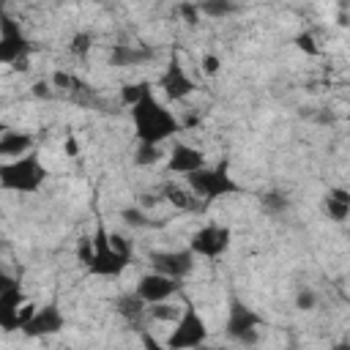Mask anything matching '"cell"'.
I'll return each instance as SVG.
<instances>
[{"instance_id":"6da1fadb","label":"cell","mask_w":350,"mask_h":350,"mask_svg":"<svg viewBox=\"0 0 350 350\" xmlns=\"http://www.w3.org/2000/svg\"><path fill=\"white\" fill-rule=\"evenodd\" d=\"M131 118H134V131H137V139L139 142L159 145V142L170 139L175 131H180V123L175 120V115L156 101L150 82L145 85L142 98L131 107Z\"/></svg>"},{"instance_id":"7a4b0ae2","label":"cell","mask_w":350,"mask_h":350,"mask_svg":"<svg viewBox=\"0 0 350 350\" xmlns=\"http://www.w3.org/2000/svg\"><path fill=\"white\" fill-rule=\"evenodd\" d=\"M93 243H96V257L88 265V273H93V276H118L131 262V243L123 235H109L101 221L96 227Z\"/></svg>"},{"instance_id":"3957f363","label":"cell","mask_w":350,"mask_h":350,"mask_svg":"<svg viewBox=\"0 0 350 350\" xmlns=\"http://www.w3.org/2000/svg\"><path fill=\"white\" fill-rule=\"evenodd\" d=\"M186 180H189V189H191L197 197H202V205H211V202L219 200V197L241 194V191H243L241 183L232 180L227 159H221L213 170H205V167H202V170H197V172H189Z\"/></svg>"},{"instance_id":"277c9868","label":"cell","mask_w":350,"mask_h":350,"mask_svg":"<svg viewBox=\"0 0 350 350\" xmlns=\"http://www.w3.org/2000/svg\"><path fill=\"white\" fill-rule=\"evenodd\" d=\"M46 178V167L38 161V153H27L11 164L0 167V186L5 191H38Z\"/></svg>"},{"instance_id":"5b68a950","label":"cell","mask_w":350,"mask_h":350,"mask_svg":"<svg viewBox=\"0 0 350 350\" xmlns=\"http://www.w3.org/2000/svg\"><path fill=\"white\" fill-rule=\"evenodd\" d=\"M260 325H262V317L252 306H246L238 298L230 301V314H227L224 334L232 342H238V345H257L260 342Z\"/></svg>"},{"instance_id":"8992f818","label":"cell","mask_w":350,"mask_h":350,"mask_svg":"<svg viewBox=\"0 0 350 350\" xmlns=\"http://www.w3.org/2000/svg\"><path fill=\"white\" fill-rule=\"evenodd\" d=\"M208 339V328H205V320L202 314L197 312V306L191 304H183V314L178 317V325L175 331L167 336V347L170 350H183V347H197Z\"/></svg>"},{"instance_id":"52a82bcc","label":"cell","mask_w":350,"mask_h":350,"mask_svg":"<svg viewBox=\"0 0 350 350\" xmlns=\"http://www.w3.org/2000/svg\"><path fill=\"white\" fill-rule=\"evenodd\" d=\"M230 241H232L230 227H224V224H208V227L197 230L189 238V249L194 254H200V257H211L213 260V257H219V254L227 252Z\"/></svg>"},{"instance_id":"ba28073f","label":"cell","mask_w":350,"mask_h":350,"mask_svg":"<svg viewBox=\"0 0 350 350\" xmlns=\"http://www.w3.org/2000/svg\"><path fill=\"white\" fill-rule=\"evenodd\" d=\"M30 52H33V46L27 44V38L16 27V22L11 16H5L0 25V60L3 63H25V57Z\"/></svg>"},{"instance_id":"9c48e42d","label":"cell","mask_w":350,"mask_h":350,"mask_svg":"<svg viewBox=\"0 0 350 350\" xmlns=\"http://www.w3.org/2000/svg\"><path fill=\"white\" fill-rule=\"evenodd\" d=\"M175 293H180V279H175V276H170V273H161V271H156V273H148V276H142L139 279V284H137V295L145 301V304H164L170 295H175Z\"/></svg>"},{"instance_id":"30bf717a","label":"cell","mask_w":350,"mask_h":350,"mask_svg":"<svg viewBox=\"0 0 350 350\" xmlns=\"http://www.w3.org/2000/svg\"><path fill=\"white\" fill-rule=\"evenodd\" d=\"M0 282H3L0 284V328L3 331H16L19 328L22 301H25L22 287L14 279H8V276H3Z\"/></svg>"},{"instance_id":"8fae6325","label":"cell","mask_w":350,"mask_h":350,"mask_svg":"<svg viewBox=\"0 0 350 350\" xmlns=\"http://www.w3.org/2000/svg\"><path fill=\"white\" fill-rule=\"evenodd\" d=\"M63 325H66V317H63V312H60V306L52 301V304H46V306H41V309H36V314L25 323V336H30V339H36V336H52V334H57V331H63Z\"/></svg>"},{"instance_id":"7c38bea8","label":"cell","mask_w":350,"mask_h":350,"mask_svg":"<svg viewBox=\"0 0 350 350\" xmlns=\"http://www.w3.org/2000/svg\"><path fill=\"white\" fill-rule=\"evenodd\" d=\"M161 88H164L167 98H172V101H180V98H186L189 93H194V90H197V85L186 77V71H183V66H180V57H178V55H172V57H170L167 71L161 74Z\"/></svg>"},{"instance_id":"4fadbf2b","label":"cell","mask_w":350,"mask_h":350,"mask_svg":"<svg viewBox=\"0 0 350 350\" xmlns=\"http://www.w3.org/2000/svg\"><path fill=\"white\" fill-rule=\"evenodd\" d=\"M150 262L156 265V271L170 273L175 279H183L194 268V252L191 249H183V252H150Z\"/></svg>"},{"instance_id":"5bb4252c","label":"cell","mask_w":350,"mask_h":350,"mask_svg":"<svg viewBox=\"0 0 350 350\" xmlns=\"http://www.w3.org/2000/svg\"><path fill=\"white\" fill-rule=\"evenodd\" d=\"M170 172H180V175H189V172H197L205 167V156L191 148V145H183V142H175V148L170 150V161H167Z\"/></svg>"},{"instance_id":"9a60e30c","label":"cell","mask_w":350,"mask_h":350,"mask_svg":"<svg viewBox=\"0 0 350 350\" xmlns=\"http://www.w3.org/2000/svg\"><path fill=\"white\" fill-rule=\"evenodd\" d=\"M153 60V49L148 46H129V44H115L109 49V63L123 68V66H139V63H148Z\"/></svg>"},{"instance_id":"2e32d148","label":"cell","mask_w":350,"mask_h":350,"mask_svg":"<svg viewBox=\"0 0 350 350\" xmlns=\"http://www.w3.org/2000/svg\"><path fill=\"white\" fill-rule=\"evenodd\" d=\"M323 208L334 221H345L350 216V191L347 189H328Z\"/></svg>"},{"instance_id":"e0dca14e","label":"cell","mask_w":350,"mask_h":350,"mask_svg":"<svg viewBox=\"0 0 350 350\" xmlns=\"http://www.w3.org/2000/svg\"><path fill=\"white\" fill-rule=\"evenodd\" d=\"M33 148V137L30 134H19V131H3L0 137V153L3 156H22Z\"/></svg>"},{"instance_id":"ac0fdd59","label":"cell","mask_w":350,"mask_h":350,"mask_svg":"<svg viewBox=\"0 0 350 350\" xmlns=\"http://www.w3.org/2000/svg\"><path fill=\"white\" fill-rule=\"evenodd\" d=\"M115 309H118V314L120 317H126L129 323H137L145 312H148V306H145V301L134 293V295H120L118 301H115Z\"/></svg>"},{"instance_id":"d6986e66","label":"cell","mask_w":350,"mask_h":350,"mask_svg":"<svg viewBox=\"0 0 350 350\" xmlns=\"http://www.w3.org/2000/svg\"><path fill=\"white\" fill-rule=\"evenodd\" d=\"M164 194H167V200H170L175 208H180V211H202V208H205L202 202L191 200L186 191H180V189H178V186H172V183H167V186H164Z\"/></svg>"},{"instance_id":"ffe728a7","label":"cell","mask_w":350,"mask_h":350,"mask_svg":"<svg viewBox=\"0 0 350 350\" xmlns=\"http://www.w3.org/2000/svg\"><path fill=\"white\" fill-rule=\"evenodd\" d=\"M200 5V14H205V16H227V14H232L235 11V3L232 0H200L197 3Z\"/></svg>"},{"instance_id":"44dd1931","label":"cell","mask_w":350,"mask_h":350,"mask_svg":"<svg viewBox=\"0 0 350 350\" xmlns=\"http://www.w3.org/2000/svg\"><path fill=\"white\" fill-rule=\"evenodd\" d=\"M159 159H161L159 145H153V142H139V148H137V153H134V164L148 167V164H156Z\"/></svg>"},{"instance_id":"7402d4cb","label":"cell","mask_w":350,"mask_h":350,"mask_svg":"<svg viewBox=\"0 0 350 350\" xmlns=\"http://www.w3.org/2000/svg\"><path fill=\"white\" fill-rule=\"evenodd\" d=\"M260 205H262L265 213H282V211H287V197L279 194V191H271V194L260 197Z\"/></svg>"},{"instance_id":"603a6c76","label":"cell","mask_w":350,"mask_h":350,"mask_svg":"<svg viewBox=\"0 0 350 350\" xmlns=\"http://www.w3.org/2000/svg\"><path fill=\"white\" fill-rule=\"evenodd\" d=\"M145 85L148 82H137V85H123L120 88V101L126 104V107H134L139 98H142V93H145Z\"/></svg>"},{"instance_id":"cb8c5ba5","label":"cell","mask_w":350,"mask_h":350,"mask_svg":"<svg viewBox=\"0 0 350 350\" xmlns=\"http://www.w3.org/2000/svg\"><path fill=\"white\" fill-rule=\"evenodd\" d=\"M90 46H93V36L90 33H77L74 38H71V55H77V57H85L88 52H90Z\"/></svg>"},{"instance_id":"d4e9b609","label":"cell","mask_w":350,"mask_h":350,"mask_svg":"<svg viewBox=\"0 0 350 350\" xmlns=\"http://www.w3.org/2000/svg\"><path fill=\"white\" fill-rule=\"evenodd\" d=\"M77 257H79L82 265H90V262H93V257H96V243H93V238H79Z\"/></svg>"},{"instance_id":"484cf974","label":"cell","mask_w":350,"mask_h":350,"mask_svg":"<svg viewBox=\"0 0 350 350\" xmlns=\"http://www.w3.org/2000/svg\"><path fill=\"white\" fill-rule=\"evenodd\" d=\"M120 216H123V221H126L129 227H148V224H150L139 208H126Z\"/></svg>"},{"instance_id":"4316f807","label":"cell","mask_w":350,"mask_h":350,"mask_svg":"<svg viewBox=\"0 0 350 350\" xmlns=\"http://www.w3.org/2000/svg\"><path fill=\"white\" fill-rule=\"evenodd\" d=\"M148 314H150L153 320H175V317H180V314L175 312V306H161V301H159V304H150Z\"/></svg>"},{"instance_id":"83f0119b","label":"cell","mask_w":350,"mask_h":350,"mask_svg":"<svg viewBox=\"0 0 350 350\" xmlns=\"http://www.w3.org/2000/svg\"><path fill=\"white\" fill-rule=\"evenodd\" d=\"M295 306L301 309V312H309V309H314L317 306V295H314V290H301L298 295H295Z\"/></svg>"},{"instance_id":"f1b7e54d","label":"cell","mask_w":350,"mask_h":350,"mask_svg":"<svg viewBox=\"0 0 350 350\" xmlns=\"http://www.w3.org/2000/svg\"><path fill=\"white\" fill-rule=\"evenodd\" d=\"M295 46H298L301 52H306V55H320V49H317V44H314L312 33H298V36H295Z\"/></svg>"},{"instance_id":"f546056e","label":"cell","mask_w":350,"mask_h":350,"mask_svg":"<svg viewBox=\"0 0 350 350\" xmlns=\"http://www.w3.org/2000/svg\"><path fill=\"white\" fill-rule=\"evenodd\" d=\"M52 85L60 88V90H77L79 82H77L71 74H66V71H55V74H52Z\"/></svg>"},{"instance_id":"4dcf8cb0","label":"cell","mask_w":350,"mask_h":350,"mask_svg":"<svg viewBox=\"0 0 350 350\" xmlns=\"http://www.w3.org/2000/svg\"><path fill=\"white\" fill-rule=\"evenodd\" d=\"M178 14L186 19V25L194 27V25H197V16H200V5H197V3H183V5L178 8Z\"/></svg>"},{"instance_id":"1f68e13d","label":"cell","mask_w":350,"mask_h":350,"mask_svg":"<svg viewBox=\"0 0 350 350\" xmlns=\"http://www.w3.org/2000/svg\"><path fill=\"white\" fill-rule=\"evenodd\" d=\"M219 68H221V60H219L216 55H205V57H202V71H205L208 77H216Z\"/></svg>"},{"instance_id":"d6a6232c","label":"cell","mask_w":350,"mask_h":350,"mask_svg":"<svg viewBox=\"0 0 350 350\" xmlns=\"http://www.w3.org/2000/svg\"><path fill=\"white\" fill-rule=\"evenodd\" d=\"M33 96H38V98H49V96H52V88H49L44 79H38V82L33 85Z\"/></svg>"},{"instance_id":"836d02e7","label":"cell","mask_w":350,"mask_h":350,"mask_svg":"<svg viewBox=\"0 0 350 350\" xmlns=\"http://www.w3.org/2000/svg\"><path fill=\"white\" fill-rule=\"evenodd\" d=\"M63 148H66V153H68V156H77V153H79V148H77V139H74V134H66V145H63Z\"/></svg>"}]
</instances>
